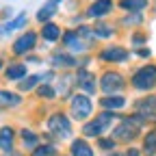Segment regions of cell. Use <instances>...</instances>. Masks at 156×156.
Masks as SVG:
<instances>
[{"instance_id":"cell-19","label":"cell","mask_w":156,"mask_h":156,"mask_svg":"<svg viewBox=\"0 0 156 156\" xmlns=\"http://www.w3.org/2000/svg\"><path fill=\"white\" fill-rule=\"evenodd\" d=\"M63 30L65 28L52 20V22L41 24L37 33H39V39H41V41H46V44H58V41H61V37H63Z\"/></svg>"},{"instance_id":"cell-20","label":"cell","mask_w":156,"mask_h":156,"mask_svg":"<svg viewBox=\"0 0 156 156\" xmlns=\"http://www.w3.org/2000/svg\"><path fill=\"white\" fill-rule=\"evenodd\" d=\"M17 143V128L11 124H2L0 126V154L13 152Z\"/></svg>"},{"instance_id":"cell-32","label":"cell","mask_w":156,"mask_h":156,"mask_svg":"<svg viewBox=\"0 0 156 156\" xmlns=\"http://www.w3.org/2000/svg\"><path fill=\"white\" fill-rule=\"evenodd\" d=\"M147 39H150V35L145 30H141V28L130 30V46H132V50L141 48V46H147Z\"/></svg>"},{"instance_id":"cell-33","label":"cell","mask_w":156,"mask_h":156,"mask_svg":"<svg viewBox=\"0 0 156 156\" xmlns=\"http://www.w3.org/2000/svg\"><path fill=\"white\" fill-rule=\"evenodd\" d=\"M132 56H136V58H141V61H150V58H152V50H150L147 46H141V48H134V50H132Z\"/></svg>"},{"instance_id":"cell-5","label":"cell","mask_w":156,"mask_h":156,"mask_svg":"<svg viewBox=\"0 0 156 156\" xmlns=\"http://www.w3.org/2000/svg\"><path fill=\"white\" fill-rule=\"evenodd\" d=\"M128 85L139 93H152L156 89V63H143L132 69Z\"/></svg>"},{"instance_id":"cell-7","label":"cell","mask_w":156,"mask_h":156,"mask_svg":"<svg viewBox=\"0 0 156 156\" xmlns=\"http://www.w3.org/2000/svg\"><path fill=\"white\" fill-rule=\"evenodd\" d=\"M128 87V78L115 67H106L100 76H98V91L102 95H111V93H124Z\"/></svg>"},{"instance_id":"cell-30","label":"cell","mask_w":156,"mask_h":156,"mask_svg":"<svg viewBox=\"0 0 156 156\" xmlns=\"http://www.w3.org/2000/svg\"><path fill=\"white\" fill-rule=\"evenodd\" d=\"M58 145L56 143H48V141H41L35 150H30L26 156H58Z\"/></svg>"},{"instance_id":"cell-41","label":"cell","mask_w":156,"mask_h":156,"mask_svg":"<svg viewBox=\"0 0 156 156\" xmlns=\"http://www.w3.org/2000/svg\"><path fill=\"white\" fill-rule=\"evenodd\" d=\"M89 2H91V0H89Z\"/></svg>"},{"instance_id":"cell-1","label":"cell","mask_w":156,"mask_h":156,"mask_svg":"<svg viewBox=\"0 0 156 156\" xmlns=\"http://www.w3.org/2000/svg\"><path fill=\"white\" fill-rule=\"evenodd\" d=\"M147 126V119L139 113H130V115H122L119 113V119L117 124L111 128V136L117 143H124V145H132L136 139H141V132Z\"/></svg>"},{"instance_id":"cell-28","label":"cell","mask_w":156,"mask_h":156,"mask_svg":"<svg viewBox=\"0 0 156 156\" xmlns=\"http://www.w3.org/2000/svg\"><path fill=\"white\" fill-rule=\"evenodd\" d=\"M141 154L143 156H156V126L145 130L141 134Z\"/></svg>"},{"instance_id":"cell-21","label":"cell","mask_w":156,"mask_h":156,"mask_svg":"<svg viewBox=\"0 0 156 156\" xmlns=\"http://www.w3.org/2000/svg\"><path fill=\"white\" fill-rule=\"evenodd\" d=\"M67 154L69 156H95V145H91L89 139L85 136H74L69 141V147H67Z\"/></svg>"},{"instance_id":"cell-6","label":"cell","mask_w":156,"mask_h":156,"mask_svg":"<svg viewBox=\"0 0 156 156\" xmlns=\"http://www.w3.org/2000/svg\"><path fill=\"white\" fill-rule=\"evenodd\" d=\"M132 56V50H128V46L124 44H106L102 48H98L93 58L98 63H104V65H126Z\"/></svg>"},{"instance_id":"cell-27","label":"cell","mask_w":156,"mask_h":156,"mask_svg":"<svg viewBox=\"0 0 156 156\" xmlns=\"http://www.w3.org/2000/svg\"><path fill=\"white\" fill-rule=\"evenodd\" d=\"M44 83V76H41V72H37V74H28L24 80H20L17 85H15V91H20V93H33L39 85Z\"/></svg>"},{"instance_id":"cell-29","label":"cell","mask_w":156,"mask_h":156,"mask_svg":"<svg viewBox=\"0 0 156 156\" xmlns=\"http://www.w3.org/2000/svg\"><path fill=\"white\" fill-rule=\"evenodd\" d=\"M33 93H35V98H39V100H44V102H54L58 98V93H56L52 83H41Z\"/></svg>"},{"instance_id":"cell-22","label":"cell","mask_w":156,"mask_h":156,"mask_svg":"<svg viewBox=\"0 0 156 156\" xmlns=\"http://www.w3.org/2000/svg\"><path fill=\"white\" fill-rule=\"evenodd\" d=\"M24 104V95L15 91V89H5L0 87V111H9V108H17Z\"/></svg>"},{"instance_id":"cell-25","label":"cell","mask_w":156,"mask_h":156,"mask_svg":"<svg viewBox=\"0 0 156 156\" xmlns=\"http://www.w3.org/2000/svg\"><path fill=\"white\" fill-rule=\"evenodd\" d=\"M58 7L61 5H56V2H52V0H46V2L37 9V13H35V20L39 24H46V22H52V20L56 17V13H58Z\"/></svg>"},{"instance_id":"cell-24","label":"cell","mask_w":156,"mask_h":156,"mask_svg":"<svg viewBox=\"0 0 156 156\" xmlns=\"http://www.w3.org/2000/svg\"><path fill=\"white\" fill-rule=\"evenodd\" d=\"M152 0H115L117 9H119L122 13H143L147 11Z\"/></svg>"},{"instance_id":"cell-35","label":"cell","mask_w":156,"mask_h":156,"mask_svg":"<svg viewBox=\"0 0 156 156\" xmlns=\"http://www.w3.org/2000/svg\"><path fill=\"white\" fill-rule=\"evenodd\" d=\"M122 156H143V154H141V147L126 145V150H122Z\"/></svg>"},{"instance_id":"cell-2","label":"cell","mask_w":156,"mask_h":156,"mask_svg":"<svg viewBox=\"0 0 156 156\" xmlns=\"http://www.w3.org/2000/svg\"><path fill=\"white\" fill-rule=\"evenodd\" d=\"M41 139L48 143H61V141H72L74 139V122L65 111H52L46 117V132Z\"/></svg>"},{"instance_id":"cell-40","label":"cell","mask_w":156,"mask_h":156,"mask_svg":"<svg viewBox=\"0 0 156 156\" xmlns=\"http://www.w3.org/2000/svg\"><path fill=\"white\" fill-rule=\"evenodd\" d=\"M58 156H69V154H58Z\"/></svg>"},{"instance_id":"cell-13","label":"cell","mask_w":156,"mask_h":156,"mask_svg":"<svg viewBox=\"0 0 156 156\" xmlns=\"http://www.w3.org/2000/svg\"><path fill=\"white\" fill-rule=\"evenodd\" d=\"M54 89L58 93V98L61 100H69V98L76 93V80H74V74L72 72H61V74H56L54 78Z\"/></svg>"},{"instance_id":"cell-9","label":"cell","mask_w":156,"mask_h":156,"mask_svg":"<svg viewBox=\"0 0 156 156\" xmlns=\"http://www.w3.org/2000/svg\"><path fill=\"white\" fill-rule=\"evenodd\" d=\"M61 48L63 50H67V52H72V54H76V56H83V54H89L91 50H93V46L91 44H87L85 39L76 33V28H65L63 30V37H61Z\"/></svg>"},{"instance_id":"cell-23","label":"cell","mask_w":156,"mask_h":156,"mask_svg":"<svg viewBox=\"0 0 156 156\" xmlns=\"http://www.w3.org/2000/svg\"><path fill=\"white\" fill-rule=\"evenodd\" d=\"M91 28H93V35L98 41H111L117 35V24L108 22V20H98V22L91 24Z\"/></svg>"},{"instance_id":"cell-36","label":"cell","mask_w":156,"mask_h":156,"mask_svg":"<svg viewBox=\"0 0 156 156\" xmlns=\"http://www.w3.org/2000/svg\"><path fill=\"white\" fill-rule=\"evenodd\" d=\"M0 156H26L22 150H13V152H7V154H0Z\"/></svg>"},{"instance_id":"cell-4","label":"cell","mask_w":156,"mask_h":156,"mask_svg":"<svg viewBox=\"0 0 156 156\" xmlns=\"http://www.w3.org/2000/svg\"><path fill=\"white\" fill-rule=\"evenodd\" d=\"M67 115L72 117V122H80V124H85L87 119H91V117L95 115V102H93V98L87 95V93L76 91L69 100H67Z\"/></svg>"},{"instance_id":"cell-16","label":"cell","mask_w":156,"mask_h":156,"mask_svg":"<svg viewBox=\"0 0 156 156\" xmlns=\"http://www.w3.org/2000/svg\"><path fill=\"white\" fill-rule=\"evenodd\" d=\"M132 113L143 115L147 119V124H150V117L156 115V93H145L141 98H136L132 102Z\"/></svg>"},{"instance_id":"cell-26","label":"cell","mask_w":156,"mask_h":156,"mask_svg":"<svg viewBox=\"0 0 156 156\" xmlns=\"http://www.w3.org/2000/svg\"><path fill=\"white\" fill-rule=\"evenodd\" d=\"M145 22V13H122V17L117 20V26L128 28V30H136L141 28Z\"/></svg>"},{"instance_id":"cell-11","label":"cell","mask_w":156,"mask_h":156,"mask_svg":"<svg viewBox=\"0 0 156 156\" xmlns=\"http://www.w3.org/2000/svg\"><path fill=\"white\" fill-rule=\"evenodd\" d=\"M117 5L115 0H91V2L83 9L87 22H98V20H108L115 13Z\"/></svg>"},{"instance_id":"cell-14","label":"cell","mask_w":156,"mask_h":156,"mask_svg":"<svg viewBox=\"0 0 156 156\" xmlns=\"http://www.w3.org/2000/svg\"><path fill=\"white\" fill-rule=\"evenodd\" d=\"M28 76V65L24 61H20V58H13V61H9L2 69V78H5V83H20V80H24V78Z\"/></svg>"},{"instance_id":"cell-39","label":"cell","mask_w":156,"mask_h":156,"mask_svg":"<svg viewBox=\"0 0 156 156\" xmlns=\"http://www.w3.org/2000/svg\"><path fill=\"white\" fill-rule=\"evenodd\" d=\"M52 2H56V5H63V2H65V0H52Z\"/></svg>"},{"instance_id":"cell-34","label":"cell","mask_w":156,"mask_h":156,"mask_svg":"<svg viewBox=\"0 0 156 156\" xmlns=\"http://www.w3.org/2000/svg\"><path fill=\"white\" fill-rule=\"evenodd\" d=\"M24 63H26V65H41V63H44V58L39 56V54H35V52H33V54L24 56Z\"/></svg>"},{"instance_id":"cell-38","label":"cell","mask_w":156,"mask_h":156,"mask_svg":"<svg viewBox=\"0 0 156 156\" xmlns=\"http://www.w3.org/2000/svg\"><path fill=\"white\" fill-rule=\"evenodd\" d=\"M104 156H122V150H113V152H108V154H104Z\"/></svg>"},{"instance_id":"cell-3","label":"cell","mask_w":156,"mask_h":156,"mask_svg":"<svg viewBox=\"0 0 156 156\" xmlns=\"http://www.w3.org/2000/svg\"><path fill=\"white\" fill-rule=\"evenodd\" d=\"M119 119V113H113V111H98L91 119H87L85 124H80V136L85 139H100L102 134H108L111 128L117 124Z\"/></svg>"},{"instance_id":"cell-18","label":"cell","mask_w":156,"mask_h":156,"mask_svg":"<svg viewBox=\"0 0 156 156\" xmlns=\"http://www.w3.org/2000/svg\"><path fill=\"white\" fill-rule=\"evenodd\" d=\"M28 24V13L26 11H20L15 13L11 20H7V22H0V39L2 37H9L13 33H17L20 28H26Z\"/></svg>"},{"instance_id":"cell-15","label":"cell","mask_w":156,"mask_h":156,"mask_svg":"<svg viewBox=\"0 0 156 156\" xmlns=\"http://www.w3.org/2000/svg\"><path fill=\"white\" fill-rule=\"evenodd\" d=\"M128 104H130V102H128L126 93H111V95H102V98H98V106H100L102 111L122 113Z\"/></svg>"},{"instance_id":"cell-12","label":"cell","mask_w":156,"mask_h":156,"mask_svg":"<svg viewBox=\"0 0 156 156\" xmlns=\"http://www.w3.org/2000/svg\"><path fill=\"white\" fill-rule=\"evenodd\" d=\"M74 80H76V91L87 93V95H95L98 93V76L89 69V67H78L74 69Z\"/></svg>"},{"instance_id":"cell-37","label":"cell","mask_w":156,"mask_h":156,"mask_svg":"<svg viewBox=\"0 0 156 156\" xmlns=\"http://www.w3.org/2000/svg\"><path fill=\"white\" fill-rule=\"evenodd\" d=\"M7 63H9V61H7V58H5L2 54H0V72H2V69H5V65H7Z\"/></svg>"},{"instance_id":"cell-17","label":"cell","mask_w":156,"mask_h":156,"mask_svg":"<svg viewBox=\"0 0 156 156\" xmlns=\"http://www.w3.org/2000/svg\"><path fill=\"white\" fill-rule=\"evenodd\" d=\"M17 141H20V147H22V152L28 154L30 150H35L44 139H41V132H37V130L24 126V128H20V130H17Z\"/></svg>"},{"instance_id":"cell-8","label":"cell","mask_w":156,"mask_h":156,"mask_svg":"<svg viewBox=\"0 0 156 156\" xmlns=\"http://www.w3.org/2000/svg\"><path fill=\"white\" fill-rule=\"evenodd\" d=\"M37 44H39V33L33 30V28H24L22 33L13 39L11 54L15 58H24V56H28V54H33L37 50Z\"/></svg>"},{"instance_id":"cell-10","label":"cell","mask_w":156,"mask_h":156,"mask_svg":"<svg viewBox=\"0 0 156 156\" xmlns=\"http://www.w3.org/2000/svg\"><path fill=\"white\" fill-rule=\"evenodd\" d=\"M48 65L54 72H74V69H78V56L63 48H56L48 56Z\"/></svg>"},{"instance_id":"cell-31","label":"cell","mask_w":156,"mask_h":156,"mask_svg":"<svg viewBox=\"0 0 156 156\" xmlns=\"http://www.w3.org/2000/svg\"><path fill=\"white\" fill-rule=\"evenodd\" d=\"M95 150L108 154V152H113V150H119V143H117L111 134H102L100 139H95Z\"/></svg>"}]
</instances>
